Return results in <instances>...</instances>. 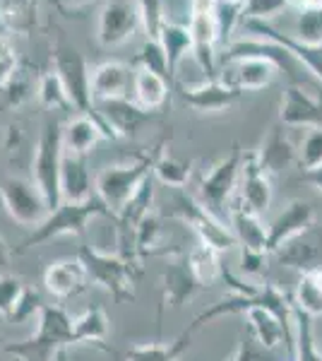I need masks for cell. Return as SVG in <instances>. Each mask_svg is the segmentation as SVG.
I'll return each mask as SVG.
<instances>
[{"label":"cell","instance_id":"6da1fadb","mask_svg":"<svg viewBox=\"0 0 322 361\" xmlns=\"http://www.w3.org/2000/svg\"><path fill=\"white\" fill-rule=\"evenodd\" d=\"M73 345V316L58 304H44L37 318V333L27 340L8 342L3 354L15 361H49L58 349H70Z\"/></svg>","mask_w":322,"mask_h":361},{"label":"cell","instance_id":"7a4b0ae2","mask_svg":"<svg viewBox=\"0 0 322 361\" xmlns=\"http://www.w3.org/2000/svg\"><path fill=\"white\" fill-rule=\"evenodd\" d=\"M94 217H113V214L109 212V207L104 205L99 197H92V200H87V202H61L56 209H51L44 222L39 226H34V231L22 241L17 253H27V250L37 248L41 243L51 241V238H58V236L85 234L87 224Z\"/></svg>","mask_w":322,"mask_h":361},{"label":"cell","instance_id":"3957f363","mask_svg":"<svg viewBox=\"0 0 322 361\" xmlns=\"http://www.w3.org/2000/svg\"><path fill=\"white\" fill-rule=\"evenodd\" d=\"M92 287L111 294L116 304L135 301V265L120 253H106L97 246H82L78 253Z\"/></svg>","mask_w":322,"mask_h":361},{"label":"cell","instance_id":"277c9868","mask_svg":"<svg viewBox=\"0 0 322 361\" xmlns=\"http://www.w3.org/2000/svg\"><path fill=\"white\" fill-rule=\"evenodd\" d=\"M63 126L56 118L46 121L32 157V180L41 190L49 209L61 205V164H63Z\"/></svg>","mask_w":322,"mask_h":361},{"label":"cell","instance_id":"5b68a950","mask_svg":"<svg viewBox=\"0 0 322 361\" xmlns=\"http://www.w3.org/2000/svg\"><path fill=\"white\" fill-rule=\"evenodd\" d=\"M151 166H154V161L149 157H142L132 164H113L99 171V176L94 178V193L109 207L113 219L132 200V195L142 188L144 180L151 176Z\"/></svg>","mask_w":322,"mask_h":361},{"label":"cell","instance_id":"8992f818","mask_svg":"<svg viewBox=\"0 0 322 361\" xmlns=\"http://www.w3.org/2000/svg\"><path fill=\"white\" fill-rule=\"evenodd\" d=\"M54 70L58 73V78H61L63 87H66L73 106L78 109L82 116H92V118H97L99 123H101V118H99V114H97V106H94V97H92V73H89V66H87L85 56L68 44L58 46L54 54Z\"/></svg>","mask_w":322,"mask_h":361},{"label":"cell","instance_id":"52a82bcc","mask_svg":"<svg viewBox=\"0 0 322 361\" xmlns=\"http://www.w3.org/2000/svg\"><path fill=\"white\" fill-rule=\"evenodd\" d=\"M175 217L183 224H188L192 234L200 238L202 246L216 250V253H226L233 246H238L236 236H233L231 226H226L219 217H214L200 200L190 195H178L175 200Z\"/></svg>","mask_w":322,"mask_h":361},{"label":"cell","instance_id":"ba28073f","mask_svg":"<svg viewBox=\"0 0 322 361\" xmlns=\"http://www.w3.org/2000/svg\"><path fill=\"white\" fill-rule=\"evenodd\" d=\"M241 161H243L241 147L233 145L231 152L226 157H221L200 180V202L214 214V217L221 219V214H224V209L228 205V197L238 188V180H241Z\"/></svg>","mask_w":322,"mask_h":361},{"label":"cell","instance_id":"9c48e42d","mask_svg":"<svg viewBox=\"0 0 322 361\" xmlns=\"http://www.w3.org/2000/svg\"><path fill=\"white\" fill-rule=\"evenodd\" d=\"M0 200L10 219L22 226H32V229L44 222L51 212L34 180L20 176H10L0 183Z\"/></svg>","mask_w":322,"mask_h":361},{"label":"cell","instance_id":"30bf717a","mask_svg":"<svg viewBox=\"0 0 322 361\" xmlns=\"http://www.w3.org/2000/svg\"><path fill=\"white\" fill-rule=\"evenodd\" d=\"M190 39H192V56L197 66L207 75V80L216 78V34L214 22V0H190Z\"/></svg>","mask_w":322,"mask_h":361},{"label":"cell","instance_id":"8fae6325","mask_svg":"<svg viewBox=\"0 0 322 361\" xmlns=\"http://www.w3.org/2000/svg\"><path fill=\"white\" fill-rule=\"evenodd\" d=\"M245 318V328L250 337L265 349H277L284 342L294 349V335H291V325L282 323L269 308L262 306V289H255L248 299V306L241 313Z\"/></svg>","mask_w":322,"mask_h":361},{"label":"cell","instance_id":"7c38bea8","mask_svg":"<svg viewBox=\"0 0 322 361\" xmlns=\"http://www.w3.org/2000/svg\"><path fill=\"white\" fill-rule=\"evenodd\" d=\"M140 25L142 20H140V8L135 0H109L99 13L97 39L106 49L120 46L135 37Z\"/></svg>","mask_w":322,"mask_h":361},{"label":"cell","instance_id":"4fadbf2b","mask_svg":"<svg viewBox=\"0 0 322 361\" xmlns=\"http://www.w3.org/2000/svg\"><path fill=\"white\" fill-rule=\"evenodd\" d=\"M245 56H255V58H265V61L274 63L279 68V73H286L291 85H303L306 82V68L296 61L282 44L269 42V39H243V42H233L228 44L224 61H233V58H245Z\"/></svg>","mask_w":322,"mask_h":361},{"label":"cell","instance_id":"5bb4252c","mask_svg":"<svg viewBox=\"0 0 322 361\" xmlns=\"http://www.w3.org/2000/svg\"><path fill=\"white\" fill-rule=\"evenodd\" d=\"M277 73L279 68L274 63L265 61V58L245 56V58L226 61V66L216 73V78L224 85L233 87L236 92H257L272 85Z\"/></svg>","mask_w":322,"mask_h":361},{"label":"cell","instance_id":"9a60e30c","mask_svg":"<svg viewBox=\"0 0 322 361\" xmlns=\"http://www.w3.org/2000/svg\"><path fill=\"white\" fill-rule=\"evenodd\" d=\"M238 202L255 214H265L272 205V180L269 173L262 171L257 152H243L241 180H238Z\"/></svg>","mask_w":322,"mask_h":361},{"label":"cell","instance_id":"2e32d148","mask_svg":"<svg viewBox=\"0 0 322 361\" xmlns=\"http://www.w3.org/2000/svg\"><path fill=\"white\" fill-rule=\"evenodd\" d=\"M279 123L286 128H320L322 99L303 90V85H289L279 104Z\"/></svg>","mask_w":322,"mask_h":361},{"label":"cell","instance_id":"e0dca14e","mask_svg":"<svg viewBox=\"0 0 322 361\" xmlns=\"http://www.w3.org/2000/svg\"><path fill=\"white\" fill-rule=\"evenodd\" d=\"M274 255L279 263L294 267V270H322V224L308 226L306 231L279 246Z\"/></svg>","mask_w":322,"mask_h":361},{"label":"cell","instance_id":"ac0fdd59","mask_svg":"<svg viewBox=\"0 0 322 361\" xmlns=\"http://www.w3.org/2000/svg\"><path fill=\"white\" fill-rule=\"evenodd\" d=\"M97 114L101 118L104 128L109 130L111 140L118 137H130L137 133V128L149 121V111H144L142 106H137L128 97L123 99H106V102H97Z\"/></svg>","mask_w":322,"mask_h":361},{"label":"cell","instance_id":"d6986e66","mask_svg":"<svg viewBox=\"0 0 322 361\" xmlns=\"http://www.w3.org/2000/svg\"><path fill=\"white\" fill-rule=\"evenodd\" d=\"M44 287L54 299L68 301V299L80 296L82 292H87L92 284H89V277H87L85 265L80 263V258H61L46 267Z\"/></svg>","mask_w":322,"mask_h":361},{"label":"cell","instance_id":"ffe728a7","mask_svg":"<svg viewBox=\"0 0 322 361\" xmlns=\"http://www.w3.org/2000/svg\"><path fill=\"white\" fill-rule=\"evenodd\" d=\"M243 27L257 39H269V42L282 44L284 49L306 68V73L313 75L322 85V46H306L301 42H296L291 34L279 32V29H274L269 22H243Z\"/></svg>","mask_w":322,"mask_h":361},{"label":"cell","instance_id":"44dd1931","mask_svg":"<svg viewBox=\"0 0 322 361\" xmlns=\"http://www.w3.org/2000/svg\"><path fill=\"white\" fill-rule=\"evenodd\" d=\"M315 224V209L306 200H291L282 212L277 214L272 224L267 226V250L274 253L279 246L291 241L301 231Z\"/></svg>","mask_w":322,"mask_h":361},{"label":"cell","instance_id":"7402d4cb","mask_svg":"<svg viewBox=\"0 0 322 361\" xmlns=\"http://www.w3.org/2000/svg\"><path fill=\"white\" fill-rule=\"evenodd\" d=\"M238 97H241V92L224 85L219 78L204 80L200 85L183 87V90H180V99H183L190 109H195V111H200V114L228 111V109L238 102Z\"/></svg>","mask_w":322,"mask_h":361},{"label":"cell","instance_id":"603a6c76","mask_svg":"<svg viewBox=\"0 0 322 361\" xmlns=\"http://www.w3.org/2000/svg\"><path fill=\"white\" fill-rule=\"evenodd\" d=\"M132 87V75L125 63L106 61L99 63L92 70V97L97 102H106V99H123L128 97Z\"/></svg>","mask_w":322,"mask_h":361},{"label":"cell","instance_id":"cb8c5ba5","mask_svg":"<svg viewBox=\"0 0 322 361\" xmlns=\"http://www.w3.org/2000/svg\"><path fill=\"white\" fill-rule=\"evenodd\" d=\"M92 176L87 169V157L63 154L61 164V200L63 202H87L92 200Z\"/></svg>","mask_w":322,"mask_h":361},{"label":"cell","instance_id":"d4e9b609","mask_svg":"<svg viewBox=\"0 0 322 361\" xmlns=\"http://www.w3.org/2000/svg\"><path fill=\"white\" fill-rule=\"evenodd\" d=\"M109 137L106 128L92 116H78L63 126V152L87 157L97 147L99 140ZM111 140V137H109Z\"/></svg>","mask_w":322,"mask_h":361},{"label":"cell","instance_id":"484cf974","mask_svg":"<svg viewBox=\"0 0 322 361\" xmlns=\"http://www.w3.org/2000/svg\"><path fill=\"white\" fill-rule=\"evenodd\" d=\"M298 159V149L294 147L286 133L279 126H274L272 130L267 133L262 147L257 149V161H260L262 171H267L269 176L272 173H282L286 171L294 161Z\"/></svg>","mask_w":322,"mask_h":361},{"label":"cell","instance_id":"4316f807","mask_svg":"<svg viewBox=\"0 0 322 361\" xmlns=\"http://www.w3.org/2000/svg\"><path fill=\"white\" fill-rule=\"evenodd\" d=\"M111 333V323L109 316L101 306H89L73 318V335H75V345H92L97 349L109 352L106 340Z\"/></svg>","mask_w":322,"mask_h":361},{"label":"cell","instance_id":"83f0119b","mask_svg":"<svg viewBox=\"0 0 322 361\" xmlns=\"http://www.w3.org/2000/svg\"><path fill=\"white\" fill-rule=\"evenodd\" d=\"M200 282L192 275L188 267V260L168 265V270L163 272V306L168 308H180L185 301H190L192 296L200 292Z\"/></svg>","mask_w":322,"mask_h":361},{"label":"cell","instance_id":"f1b7e54d","mask_svg":"<svg viewBox=\"0 0 322 361\" xmlns=\"http://www.w3.org/2000/svg\"><path fill=\"white\" fill-rule=\"evenodd\" d=\"M195 335L197 333L188 325L171 342H144V345H135L128 349L125 361H178L190 349Z\"/></svg>","mask_w":322,"mask_h":361},{"label":"cell","instance_id":"f546056e","mask_svg":"<svg viewBox=\"0 0 322 361\" xmlns=\"http://www.w3.org/2000/svg\"><path fill=\"white\" fill-rule=\"evenodd\" d=\"M231 231L236 241L248 250H260V253H269L267 250V226L262 224L260 214L250 212L238 202L231 207Z\"/></svg>","mask_w":322,"mask_h":361},{"label":"cell","instance_id":"4dcf8cb0","mask_svg":"<svg viewBox=\"0 0 322 361\" xmlns=\"http://www.w3.org/2000/svg\"><path fill=\"white\" fill-rule=\"evenodd\" d=\"M132 94H135V104H137V106L154 114V111H159L168 99V80L140 68L137 73L132 75Z\"/></svg>","mask_w":322,"mask_h":361},{"label":"cell","instance_id":"1f68e13d","mask_svg":"<svg viewBox=\"0 0 322 361\" xmlns=\"http://www.w3.org/2000/svg\"><path fill=\"white\" fill-rule=\"evenodd\" d=\"M0 25L8 34H29L37 25L34 0H0Z\"/></svg>","mask_w":322,"mask_h":361},{"label":"cell","instance_id":"d6a6232c","mask_svg":"<svg viewBox=\"0 0 322 361\" xmlns=\"http://www.w3.org/2000/svg\"><path fill=\"white\" fill-rule=\"evenodd\" d=\"M154 176L161 180L163 185H171V188H183L188 185L190 173H192V161L183 159V157L173 154L171 149H161V154L154 159L151 166Z\"/></svg>","mask_w":322,"mask_h":361},{"label":"cell","instance_id":"836d02e7","mask_svg":"<svg viewBox=\"0 0 322 361\" xmlns=\"http://www.w3.org/2000/svg\"><path fill=\"white\" fill-rule=\"evenodd\" d=\"M294 361H322L313 318L294 306Z\"/></svg>","mask_w":322,"mask_h":361},{"label":"cell","instance_id":"e575fe53","mask_svg":"<svg viewBox=\"0 0 322 361\" xmlns=\"http://www.w3.org/2000/svg\"><path fill=\"white\" fill-rule=\"evenodd\" d=\"M159 44L163 46V51H166L168 70H171V78H173L180 58L188 54V51H192L190 29L183 27V25H173V22L163 20V25L159 29Z\"/></svg>","mask_w":322,"mask_h":361},{"label":"cell","instance_id":"d590c367","mask_svg":"<svg viewBox=\"0 0 322 361\" xmlns=\"http://www.w3.org/2000/svg\"><path fill=\"white\" fill-rule=\"evenodd\" d=\"M294 306L301 308L303 313H308L310 318L322 316V270L301 272Z\"/></svg>","mask_w":322,"mask_h":361},{"label":"cell","instance_id":"8d00e7d4","mask_svg":"<svg viewBox=\"0 0 322 361\" xmlns=\"http://www.w3.org/2000/svg\"><path fill=\"white\" fill-rule=\"evenodd\" d=\"M37 99L44 109H51V111H68L73 109V102H70L66 87H63L61 78H58L56 70L51 73H44L39 78V85H37Z\"/></svg>","mask_w":322,"mask_h":361},{"label":"cell","instance_id":"74e56055","mask_svg":"<svg viewBox=\"0 0 322 361\" xmlns=\"http://www.w3.org/2000/svg\"><path fill=\"white\" fill-rule=\"evenodd\" d=\"M188 260V267L192 270V275L200 282V287H209L216 277L221 275V265H219V253L207 246H195L185 255Z\"/></svg>","mask_w":322,"mask_h":361},{"label":"cell","instance_id":"f35d334b","mask_svg":"<svg viewBox=\"0 0 322 361\" xmlns=\"http://www.w3.org/2000/svg\"><path fill=\"white\" fill-rule=\"evenodd\" d=\"M291 37L306 46H322V8H301L296 34Z\"/></svg>","mask_w":322,"mask_h":361},{"label":"cell","instance_id":"ab89813d","mask_svg":"<svg viewBox=\"0 0 322 361\" xmlns=\"http://www.w3.org/2000/svg\"><path fill=\"white\" fill-rule=\"evenodd\" d=\"M137 63L142 70H149V73H156L161 78L171 80V70H168V58H166V51L163 46L159 44V39H147L142 44L137 54Z\"/></svg>","mask_w":322,"mask_h":361},{"label":"cell","instance_id":"60d3db41","mask_svg":"<svg viewBox=\"0 0 322 361\" xmlns=\"http://www.w3.org/2000/svg\"><path fill=\"white\" fill-rule=\"evenodd\" d=\"M34 92V85H32V78L27 75V70L17 68L13 73V78L8 80V82L3 85V94H5V104L8 106H22V104L27 102L29 97H32Z\"/></svg>","mask_w":322,"mask_h":361},{"label":"cell","instance_id":"b9f144b4","mask_svg":"<svg viewBox=\"0 0 322 361\" xmlns=\"http://www.w3.org/2000/svg\"><path fill=\"white\" fill-rule=\"evenodd\" d=\"M289 3L291 0H243L241 22H269Z\"/></svg>","mask_w":322,"mask_h":361},{"label":"cell","instance_id":"7bdbcfd3","mask_svg":"<svg viewBox=\"0 0 322 361\" xmlns=\"http://www.w3.org/2000/svg\"><path fill=\"white\" fill-rule=\"evenodd\" d=\"M298 161H301L303 171L306 169H315L322 164V126L310 128L298 149Z\"/></svg>","mask_w":322,"mask_h":361},{"label":"cell","instance_id":"ee69618b","mask_svg":"<svg viewBox=\"0 0 322 361\" xmlns=\"http://www.w3.org/2000/svg\"><path fill=\"white\" fill-rule=\"evenodd\" d=\"M41 308H44L41 294L34 287H27L25 284V289H22L20 299H17L15 311H13V316H10V320H15V323H27V320H32V318H39Z\"/></svg>","mask_w":322,"mask_h":361},{"label":"cell","instance_id":"f6af8a7d","mask_svg":"<svg viewBox=\"0 0 322 361\" xmlns=\"http://www.w3.org/2000/svg\"><path fill=\"white\" fill-rule=\"evenodd\" d=\"M22 289H25V282H22L20 277L8 275V272L0 275V316L3 318L10 320V316H13L15 304H17V299H20Z\"/></svg>","mask_w":322,"mask_h":361},{"label":"cell","instance_id":"bcb514c9","mask_svg":"<svg viewBox=\"0 0 322 361\" xmlns=\"http://www.w3.org/2000/svg\"><path fill=\"white\" fill-rule=\"evenodd\" d=\"M140 8V20L147 32V39H159V29L163 25V13H161V0H137Z\"/></svg>","mask_w":322,"mask_h":361},{"label":"cell","instance_id":"7dc6e473","mask_svg":"<svg viewBox=\"0 0 322 361\" xmlns=\"http://www.w3.org/2000/svg\"><path fill=\"white\" fill-rule=\"evenodd\" d=\"M17 70V51L10 34H0V90Z\"/></svg>","mask_w":322,"mask_h":361},{"label":"cell","instance_id":"c3c4849f","mask_svg":"<svg viewBox=\"0 0 322 361\" xmlns=\"http://www.w3.org/2000/svg\"><path fill=\"white\" fill-rule=\"evenodd\" d=\"M265 260H267V253H260V250H248L243 248L241 250V270L245 275H260L265 270Z\"/></svg>","mask_w":322,"mask_h":361},{"label":"cell","instance_id":"681fc988","mask_svg":"<svg viewBox=\"0 0 322 361\" xmlns=\"http://www.w3.org/2000/svg\"><path fill=\"white\" fill-rule=\"evenodd\" d=\"M228 361H257V354H255V349L250 347V342L241 340L236 345V349H233V354Z\"/></svg>","mask_w":322,"mask_h":361},{"label":"cell","instance_id":"f907efd6","mask_svg":"<svg viewBox=\"0 0 322 361\" xmlns=\"http://www.w3.org/2000/svg\"><path fill=\"white\" fill-rule=\"evenodd\" d=\"M301 178L306 180L310 188H315V190H320V193H322V164L315 166V169H306Z\"/></svg>","mask_w":322,"mask_h":361},{"label":"cell","instance_id":"816d5d0a","mask_svg":"<svg viewBox=\"0 0 322 361\" xmlns=\"http://www.w3.org/2000/svg\"><path fill=\"white\" fill-rule=\"evenodd\" d=\"M10 260H13V250H10V246L5 243V238L0 236V270H8Z\"/></svg>","mask_w":322,"mask_h":361},{"label":"cell","instance_id":"f5cc1de1","mask_svg":"<svg viewBox=\"0 0 322 361\" xmlns=\"http://www.w3.org/2000/svg\"><path fill=\"white\" fill-rule=\"evenodd\" d=\"M49 361H70V349H58Z\"/></svg>","mask_w":322,"mask_h":361},{"label":"cell","instance_id":"db71d44e","mask_svg":"<svg viewBox=\"0 0 322 361\" xmlns=\"http://www.w3.org/2000/svg\"><path fill=\"white\" fill-rule=\"evenodd\" d=\"M301 8H322V0H298Z\"/></svg>","mask_w":322,"mask_h":361},{"label":"cell","instance_id":"11a10c76","mask_svg":"<svg viewBox=\"0 0 322 361\" xmlns=\"http://www.w3.org/2000/svg\"><path fill=\"white\" fill-rule=\"evenodd\" d=\"M214 3H236V5H243V0H214Z\"/></svg>","mask_w":322,"mask_h":361},{"label":"cell","instance_id":"9f6ffc18","mask_svg":"<svg viewBox=\"0 0 322 361\" xmlns=\"http://www.w3.org/2000/svg\"><path fill=\"white\" fill-rule=\"evenodd\" d=\"M75 5H87V3H94V0H73Z\"/></svg>","mask_w":322,"mask_h":361},{"label":"cell","instance_id":"6f0895ef","mask_svg":"<svg viewBox=\"0 0 322 361\" xmlns=\"http://www.w3.org/2000/svg\"><path fill=\"white\" fill-rule=\"evenodd\" d=\"M5 345H8V340H5V337L0 335V352H3V347H5Z\"/></svg>","mask_w":322,"mask_h":361},{"label":"cell","instance_id":"680465c9","mask_svg":"<svg viewBox=\"0 0 322 361\" xmlns=\"http://www.w3.org/2000/svg\"><path fill=\"white\" fill-rule=\"evenodd\" d=\"M0 142H3V128H0Z\"/></svg>","mask_w":322,"mask_h":361}]
</instances>
